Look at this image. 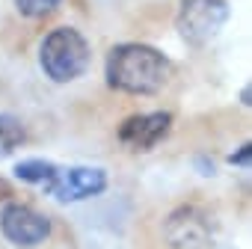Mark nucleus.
<instances>
[{"label":"nucleus","mask_w":252,"mask_h":249,"mask_svg":"<svg viewBox=\"0 0 252 249\" xmlns=\"http://www.w3.org/2000/svg\"><path fill=\"white\" fill-rule=\"evenodd\" d=\"M107 190V172L98 166H57L45 193L57 202H80Z\"/></svg>","instance_id":"nucleus-4"},{"label":"nucleus","mask_w":252,"mask_h":249,"mask_svg":"<svg viewBox=\"0 0 252 249\" xmlns=\"http://www.w3.org/2000/svg\"><path fill=\"white\" fill-rule=\"evenodd\" d=\"M39 62H42V71L54 83L77 80L89 65V45L74 27H57L45 36Z\"/></svg>","instance_id":"nucleus-2"},{"label":"nucleus","mask_w":252,"mask_h":249,"mask_svg":"<svg viewBox=\"0 0 252 249\" xmlns=\"http://www.w3.org/2000/svg\"><path fill=\"white\" fill-rule=\"evenodd\" d=\"M27 140L24 122L12 113H0V155H12Z\"/></svg>","instance_id":"nucleus-8"},{"label":"nucleus","mask_w":252,"mask_h":249,"mask_svg":"<svg viewBox=\"0 0 252 249\" xmlns=\"http://www.w3.org/2000/svg\"><path fill=\"white\" fill-rule=\"evenodd\" d=\"M228 21V3L225 0H181L178 9V33L190 45H208L222 24Z\"/></svg>","instance_id":"nucleus-3"},{"label":"nucleus","mask_w":252,"mask_h":249,"mask_svg":"<svg viewBox=\"0 0 252 249\" xmlns=\"http://www.w3.org/2000/svg\"><path fill=\"white\" fill-rule=\"evenodd\" d=\"M249 155H252V146L246 143L237 155H231V157H228V163H234V166H249Z\"/></svg>","instance_id":"nucleus-11"},{"label":"nucleus","mask_w":252,"mask_h":249,"mask_svg":"<svg viewBox=\"0 0 252 249\" xmlns=\"http://www.w3.org/2000/svg\"><path fill=\"white\" fill-rule=\"evenodd\" d=\"M169 80V60L140 42L128 45H116L107 54V83L119 92H131V95H155L163 89Z\"/></svg>","instance_id":"nucleus-1"},{"label":"nucleus","mask_w":252,"mask_h":249,"mask_svg":"<svg viewBox=\"0 0 252 249\" xmlns=\"http://www.w3.org/2000/svg\"><path fill=\"white\" fill-rule=\"evenodd\" d=\"M172 128V113H143V116H131L125 119V124L119 128V140L128 146L131 152H149L155 149Z\"/></svg>","instance_id":"nucleus-7"},{"label":"nucleus","mask_w":252,"mask_h":249,"mask_svg":"<svg viewBox=\"0 0 252 249\" xmlns=\"http://www.w3.org/2000/svg\"><path fill=\"white\" fill-rule=\"evenodd\" d=\"M214 217L205 214L202 208H178L166 219V240L175 249H199L208 246L214 237Z\"/></svg>","instance_id":"nucleus-6"},{"label":"nucleus","mask_w":252,"mask_h":249,"mask_svg":"<svg viewBox=\"0 0 252 249\" xmlns=\"http://www.w3.org/2000/svg\"><path fill=\"white\" fill-rule=\"evenodd\" d=\"M54 172H57V163L42 160V157H30V160L15 163V178H21V181H27V184H42V187H45Z\"/></svg>","instance_id":"nucleus-9"},{"label":"nucleus","mask_w":252,"mask_h":249,"mask_svg":"<svg viewBox=\"0 0 252 249\" xmlns=\"http://www.w3.org/2000/svg\"><path fill=\"white\" fill-rule=\"evenodd\" d=\"M0 231L12 246L21 249H33L39 243H45V237L51 234V219L39 211H33L30 205H18L9 202L0 211Z\"/></svg>","instance_id":"nucleus-5"},{"label":"nucleus","mask_w":252,"mask_h":249,"mask_svg":"<svg viewBox=\"0 0 252 249\" xmlns=\"http://www.w3.org/2000/svg\"><path fill=\"white\" fill-rule=\"evenodd\" d=\"M60 6V0H15V9L27 18H45Z\"/></svg>","instance_id":"nucleus-10"}]
</instances>
